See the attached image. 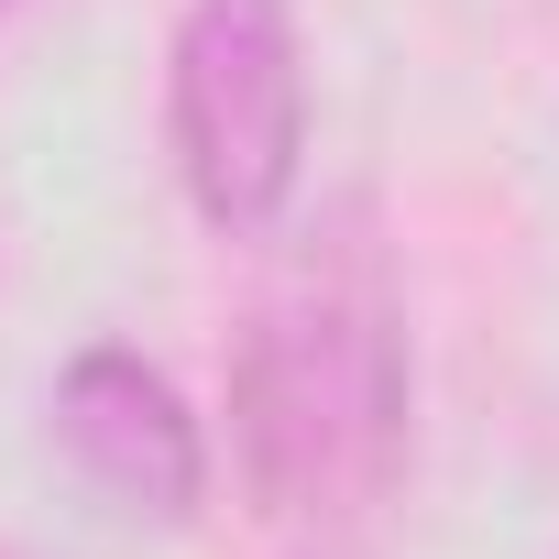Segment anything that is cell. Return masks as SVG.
<instances>
[{"label": "cell", "instance_id": "1", "mask_svg": "<svg viewBox=\"0 0 559 559\" xmlns=\"http://www.w3.org/2000/svg\"><path fill=\"white\" fill-rule=\"evenodd\" d=\"M230 461L286 559H373L406 493V286L362 198L274 252L230 341Z\"/></svg>", "mask_w": 559, "mask_h": 559}, {"label": "cell", "instance_id": "2", "mask_svg": "<svg viewBox=\"0 0 559 559\" xmlns=\"http://www.w3.org/2000/svg\"><path fill=\"white\" fill-rule=\"evenodd\" d=\"M165 132L209 230L252 241L308 176V56L286 0H187L165 45Z\"/></svg>", "mask_w": 559, "mask_h": 559}, {"label": "cell", "instance_id": "3", "mask_svg": "<svg viewBox=\"0 0 559 559\" xmlns=\"http://www.w3.org/2000/svg\"><path fill=\"white\" fill-rule=\"evenodd\" d=\"M56 450L78 461V483L88 493H110L121 515H154V526H187L198 515V493H209V439H198V417H187V395L143 362V352H121V341H99V352H78L67 373H56Z\"/></svg>", "mask_w": 559, "mask_h": 559}, {"label": "cell", "instance_id": "4", "mask_svg": "<svg viewBox=\"0 0 559 559\" xmlns=\"http://www.w3.org/2000/svg\"><path fill=\"white\" fill-rule=\"evenodd\" d=\"M0 559H34V548H0Z\"/></svg>", "mask_w": 559, "mask_h": 559}, {"label": "cell", "instance_id": "5", "mask_svg": "<svg viewBox=\"0 0 559 559\" xmlns=\"http://www.w3.org/2000/svg\"><path fill=\"white\" fill-rule=\"evenodd\" d=\"M0 12H12V0H0Z\"/></svg>", "mask_w": 559, "mask_h": 559}]
</instances>
